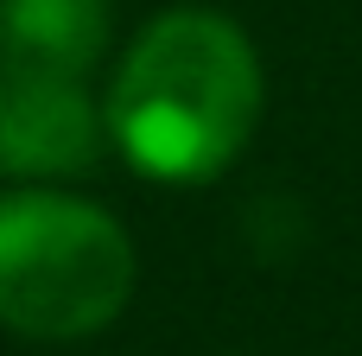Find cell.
<instances>
[{
    "mask_svg": "<svg viewBox=\"0 0 362 356\" xmlns=\"http://www.w3.org/2000/svg\"><path fill=\"white\" fill-rule=\"evenodd\" d=\"M267 108V70L242 19L216 6L153 13L108 70L102 127L108 153L153 185L223 178Z\"/></svg>",
    "mask_w": 362,
    "mask_h": 356,
    "instance_id": "cell-1",
    "label": "cell"
},
{
    "mask_svg": "<svg viewBox=\"0 0 362 356\" xmlns=\"http://www.w3.org/2000/svg\"><path fill=\"white\" fill-rule=\"evenodd\" d=\"M134 280L140 255L115 210L64 185L0 191V331L83 344L127 312Z\"/></svg>",
    "mask_w": 362,
    "mask_h": 356,
    "instance_id": "cell-2",
    "label": "cell"
},
{
    "mask_svg": "<svg viewBox=\"0 0 362 356\" xmlns=\"http://www.w3.org/2000/svg\"><path fill=\"white\" fill-rule=\"evenodd\" d=\"M102 147L108 127H102V96L89 83L0 64V178L64 185L95 172Z\"/></svg>",
    "mask_w": 362,
    "mask_h": 356,
    "instance_id": "cell-3",
    "label": "cell"
},
{
    "mask_svg": "<svg viewBox=\"0 0 362 356\" xmlns=\"http://www.w3.org/2000/svg\"><path fill=\"white\" fill-rule=\"evenodd\" d=\"M115 45V0H0V64L89 83Z\"/></svg>",
    "mask_w": 362,
    "mask_h": 356,
    "instance_id": "cell-4",
    "label": "cell"
}]
</instances>
